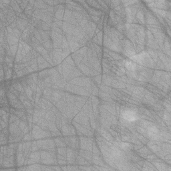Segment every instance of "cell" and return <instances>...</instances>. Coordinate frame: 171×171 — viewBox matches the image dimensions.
<instances>
[{"label": "cell", "instance_id": "6da1fadb", "mask_svg": "<svg viewBox=\"0 0 171 171\" xmlns=\"http://www.w3.org/2000/svg\"><path fill=\"white\" fill-rule=\"evenodd\" d=\"M123 117L128 121H135L136 120L137 118V115L135 112L128 110L125 111L123 113Z\"/></svg>", "mask_w": 171, "mask_h": 171}]
</instances>
